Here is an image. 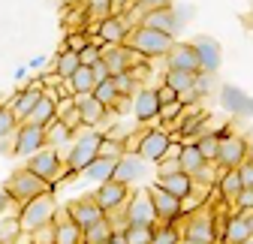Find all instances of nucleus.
<instances>
[{"label": "nucleus", "mask_w": 253, "mask_h": 244, "mask_svg": "<svg viewBox=\"0 0 253 244\" xmlns=\"http://www.w3.org/2000/svg\"><path fill=\"white\" fill-rule=\"evenodd\" d=\"M157 97H160V106H163V103H172V100H178V94H175V90H172L169 84H160V87H157Z\"/></svg>", "instance_id": "53"}, {"label": "nucleus", "mask_w": 253, "mask_h": 244, "mask_svg": "<svg viewBox=\"0 0 253 244\" xmlns=\"http://www.w3.org/2000/svg\"><path fill=\"white\" fill-rule=\"evenodd\" d=\"M139 24H145V27H154V30H163V34H169V37H175V40H178L181 27H184V18L178 15V9H175V3H172V6H163V9L142 12Z\"/></svg>", "instance_id": "15"}, {"label": "nucleus", "mask_w": 253, "mask_h": 244, "mask_svg": "<svg viewBox=\"0 0 253 244\" xmlns=\"http://www.w3.org/2000/svg\"><path fill=\"white\" fill-rule=\"evenodd\" d=\"M181 238L184 241H196V244H217V232H214V205L205 202L202 208H196L193 214H187L181 220Z\"/></svg>", "instance_id": "7"}, {"label": "nucleus", "mask_w": 253, "mask_h": 244, "mask_svg": "<svg viewBox=\"0 0 253 244\" xmlns=\"http://www.w3.org/2000/svg\"><path fill=\"white\" fill-rule=\"evenodd\" d=\"M90 73H93V79H97V81H103V79H109V76H112L103 57H100V60H93V64H90Z\"/></svg>", "instance_id": "50"}, {"label": "nucleus", "mask_w": 253, "mask_h": 244, "mask_svg": "<svg viewBox=\"0 0 253 244\" xmlns=\"http://www.w3.org/2000/svg\"><path fill=\"white\" fill-rule=\"evenodd\" d=\"M124 217H126V226H157V211H154L151 193L148 190L130 193V199L124 205Z\"/></svg>", "instance_id": "9"}, {"label": "nucleus", "mask_w": 253, "mask_h": 244, "mask_svg": "<svg viewBox=\"0 0 253 244\" xmlns=\"http://www.w3.org/2000/svg\"><path fill=\"white\" fill-rule=\"evenodd\" d=\"M217 175H220V169H217V163H211V160H205V163H202V166H199V169L193 172V181H196V184H199V187H208V190H211V187L217 184Z\"/></svg>", "instance_id": "39"}, {"label": "nucleus", "mask_w": 253, "mask_h": 244, "mask_svg": "<svg viewBox=\"0 0 253 244\" xmlns=\"http://www.w3.org/2000/svg\"><path fill=\"white\" fill-rule=\"evenodd\" d=\"M250 160H253V154H250Z\"/></svg>", "instance_id": "62"}, {"label": "nucleus", "mask_w": 253, "mask_h": 244, "mask_svg": "<svg viewBox=\"0 0 253 244\" xmlns=\"http://www.w3.org/2000/svg\"><path fill=\"white\" fill-rule=\"evenodd\" d=\"M169 148H172V133L163 124L160 127L151 124V130H145L139 139H126V151H136L145 163H154V166L169 154Z\"/></svg>", "instance_id": "3"}, {"label": "nucleus", "mask_w": 253, "mask_h": 244, "mask_svg": "<svg viewBox=\"0 0 253 244\" xmlns=\"http://www.w3.org/2000/svg\"><path fill=\"white\" fill-rule=\"evenodd\" d=\"M136 3V0H112V6H115V12H126V9H130Z\"/></svg>", "instance_id": "54"}, {"label": "nucleus", "mask_w": 253, "mask_h": 244, "mask_svg": "<svg viewBox=\"0 0 253 244\" xmlns=\"http://www.w3.org/2000/svg\"><path fill=\"white\" fill-rule=\"evenodd\" d=\"M57 118H60V121H63V124H67V127L73 130V133H79V130H84V124H82V112H79L76 106H70L67 112H60Z\"/></svg>", "instance_id": "46"}, {"label": "nucleus", "mask_w": 253, "mask_h": 244, "mask_svg": "<svg viewBox=\"0 0 253 244\" xmlns=\"http://www.w3.org/2000/svg\"><path fill=\"white\" fill-rule=\"evenodd\" d=\"M57 118V112H54V100H48L45 94H40V100H37V106L27 112V118L24 121H18V124H37V127H45L48 121H54Z\"/></svg>", "instance_id": "29"}, {"label": "nucleus", "mask_w": 253, "mask_h": 244, "mask_svg": "<svg viewBox=\"0 0 253 244\" xmlns=\"http://www.w3.org/2000/svg\"><path fill=\"white\" fill-rule=\"evenodd\" d=\"M12 208H15V205H12V199H9L6 187H0V217H3V214H9ZM15 211H18V208H15Z\"/></svg>", "instance_id": "52"}, {"label": "nucleus", "mask_w": 253, "mask_h": 244, "mask_svg": "<svg viewBox=\"0 0 253 244\" xmlns=\"http://www.w3.org/2000/svg\"><path fill=\"white\" fill-rule=\"evenodd\" d=\"M40 94H42V90H34V87H18L15 94L9 97V103H3V106H9V109H12V115H15L18 121H24V118H27V112L37 106Z\"/></svg>", "instance_id": "27"}, {"label": "nucleus", "mask_w": 253, "mask_h": 244, "mask_svg": "<svg viewBox=\"0 0 253 244\" xmlns=\"http://www.w3.org/2000/svg\"><path fill=\"white\" fill-rule=\"evenodd\" d=\"M151 244H181V229L175 223H157Z\"/></svg>", "instance_id": "36"}, {"label": "nucleus", "mask_w": 253, "mask_h": 244, "mask_svg": "<svg viewBox=\"0 0 253 244\" xmlns=\"http://www.w3.org/2000/svg\"><path fill=\"white\" fill-rule=\"evenodd\" d=\"M73 103L82 112V124L84 127H100V124H106L109 106H103L97 97H93V90H90V94H73Z\"/></svg>", "instance_id": "22"}, {"label": "nucleus", "mask_w": 253, "mask_h": 244, "mask_svg": "<svg viewBox=\"0 0 253 244\" xmlns=\"http://www.w3.org/2000/svg\"><path fill=\"white\" fill-rule=\"evenodd\" d=\"M136 24L130 21V15L126 12H112L106 18L97 21V37L103 42H126V37H130V30Z\"/></svg>", "instance_id": "17"}, {"label": "nucleus", "mask_w": 253, "mask_h": 244, "mask_svg": "<svg viewBox=\"0 0 253 244\" xmlns=\"http://www.w3.org/2000/svg\"><path fill=\"white\" fill-rule=\"evenodd\" d=\"M79 3H84V0H79Z\"/></svg>", "instance_id": "61"}, {"label": "nucleus", "mask_w": 253, "mask_h": 244, "mask_svg": "<svg viewBox=\"0 0 253 244\" xmlns=\"http://www.w3.org/2000/svg\"><path fill=\"white\" fill-rule=\"evenodd\" d=\"M217 100H220V106H223L226 115L247 121V100H250V94H247L244 87H238V84H220L217 87Z\"/></svg>", "instance_id": "21"}, {"label": "nucleus", "mask_w": 253, "mask_h": 244, "mask_svg": "<svg viewBox=\"0 0 253 244\" xmlns=\"http://www.w3.org/2000/svg\"><path fill=\"white\" fill-rule=\"evenodd\" d=\"M250 157V142H247V136H229V139H223L220 142V148H217V169H238L244 160Z\"/></svg>", "instance_id": "12"}, {"label": "nucleus", "mask_w": 253, "mask_h": 244, "mask_svg": "<svg viewBox=\"0 0 253 244\" xmlns=\"http://www.w3.org/2000/svg\"><path fill=\"white\" fill-rule=\"evenodd\" d=\"M235 133V127H232V121H226V124H220L217 130H211V136L217 139V142H223V139H229Z\"/></svg>", "instance_id": "51"}, {"label": "nucleus", "mask_w": 253, "mask_h": 244, "mask_svg": "<svg viewBox=\"0 0 253 244\" xmlns=\"http://www.w3.org/2000/svg\"><path fill=\"white\" fill-rule=\"evenodd\" d=\"M6 193H9V199H12V205L15 208H21L24 202H30V199H37L40 193H45V190H51V184L48 181H42L37 172H30L27 166H21V169H15L9 178H6Z\"/></svg>", "instance_id": "5"}, {"label": "nucleus", "mask_w": 253, "mask_h": 244, "mask_svg": "<svg viewBox=\"0 0 253 244\" xmlns=\"http://www.w3.org/2000/svg\"><path fill=\"white\" fill-rule=\"evenodd\" d=\"M15 127H18V118L12 115V109H9V106H0V142L12 139Z\"/></svg>", "instance_id": "41"}, {"label": "nucleus", "mask_w": 253, "mask_h": 244, "mask_svg": "<svg viewBox=\"0 0 253 244\" xmlns=\"http://www.w3.org/2000/svg\"><path fill=\"white\" fill-rule=\"evenodd\" d=\"M112 79H115V87H118V94H121V97H126V100H130V97L136 94V87H139V79L133 76V70L115 73Z\"/></svg>", "instance_id": "37"}, {"label": "nucleus", "mask_w": 253, "mask_h": 244, "mask_svg": "<svg viewBox=\"0 0 253 244\" xmlns=\"http://www.w3.org/2000/svg\"><path fill=\"white\" fill-rule=\"evenodd\" d=\"M232 211H253V187H241V193L232 202Z\"/></svg>", "instance_id": "47"}, {"label": "nucleus", "mask_w": 253, "mask_h": 244, "mask_svg": "<svg viewBox=\"0 0 253 244\" xmlns=\"http://www.w3.org/2000/svg\"><path fill=\"white\" fill-rule=\"evenodd\" d=\"M57 199H54V190H45L40 193L37 199H30L18 208V226L24 235H30L34 229L45 226V223H54V214H57Z\"/></svg>", "instance_id": "2"}, {"label": "nucleus", "mask_w": 253, "mask_h": 244, "mask_svg": "<svg viewBox=\"0 0 253 244\" xmlns=\"http://www.w3.org/2000/svg\"><path fill=\"white\" fill-rule=\"evenodd\" d=\"M196 145H199V151H202V157H205V160H211V163L217 160V148H220V142H217L211 133H202V136L196 139Z\"/></svg>", "instance_id": "45"}, {"label": "nucleus", "mask_w": 253, "mask_h": 244, "mask_svg": "<svg viewBox=\"0 0 253 244\" xmlns=\"http://www.w3.org/2000/svg\"><path fill=\"white\" fill-rule=\"evenodd\" d=\"M87 40H90V37L84 34V30H70V34L63 37V45H60V48H67V51H76V54H79V51L87 45Z\"/></svg>", "instance_id": "44"}, {"label": "nucleus", "mask_w": 253, "mask_h": 244, "mask_svg": "<svg viewBox=\"0 0 253 244\" xmlns=\"http://www.w3.org/2000/svg\"><path fill=\"white\" fill-rule=\"evenodd\" d=\"M18 235H21L18 214H15V217H0V244H12Z\"/></svg>", "instance_id": "42"}, {"label": "nucleus", "mask_w": 253, "mask_h": 244, "mask_svg": "<svg viewBox=\"0 0 253 244\" xmlns=\"http://www.w3.org/2000/svg\"><path fill=\"white\" fill-rule=\"evenodd\" d=\"M67 208V214H70V220L84 232L90 223H97V220H103L106 217V211L97 205V199L93 196H79V199H73L70 205H63Z\"/></svg>", "instance_id": "16"}, {"label": "nucleus", "mask_w": 253, "mask_h": 244, "mask_svg": "<svg viewBox=\"0 0 253 244\" xmlns=\"http://www.w3.org/2000/svg\"><path fill=\"white\" fill-rule=\"evenodd\" d=\"M247 142H250V154H253V127H250V133H247Z\"/></svg>", "instance_id": "59"}, {"label": "nucleus", "mask_w": 253, "mask_h": 244, "mask_svg": "<svg viewBox=\"0 0 253 244\" xmlns=\"http://www.w3.org/2000/svg\"><path fill=\"white\" fill-rule=\"evenodd\" d=\"M148 175V163L136 154V151H124V154L115 160V175L118 181H124V184H136V181H142Z\"/></svg>", "instance_id": "20"}, {"label": "nucleus", "mask_w": 253, "mask_h": 244, "mask_svg": "<svg viewBox=\"0 0 253 244\" xmlns=\"http://www.w3.org/2000/svg\"><path fill=\"white\" fill-rule=\"evenodd\" d=\"M82 6H84V18H90V21H100V18H106V15L115 12L112 0H84Z\"/></svg>", "instance_id": "38"}, {"label": "nucleus", "mask_w": 253, "mask_h": 244, "mask_svg": "<svg viewBox=\"0 0 253 244\" xmlns=\"http://www.w3.org/2000/svg\"><path fill=\"white\" fill-rule=\"evenodd\" d=\"M175 0H136V9L139 12H151V9H163V6H172Z\"/></svg>", "instance_id": "48"}, {"label": "nucleus", "mask_w": 253, "mask_h": 244, "mask_svg": "<svg viewBox=\"0 0 253 244\" xmlns=\"http://www.w3.org/2000/svg\"><path fill=\"white\" fill-rule=\"evenodd\" d=\"M130 109H133V118L136 124H157L160 118V97H157V87H136V94L130 97Z\"/></svg>", "instance_id": "11"}, {"label": "nucleus", "mask_w": 253, "mask_h": 244, "mask_svg": "<svg viewBox=\"0 0 253 244\" xmlns=\"http://www.w3.org/2000/svg\"><path fill=\"white\" fill-rule=\"evenodd\" d=\"M12 76H15V81H27V76H30V67H27V64H24V67H15V73H12Z\"/></svg>", "instance_id": "55"}, {"label": "nucleus", "mask_w": 253, "mask_h": 244, "mask_svg": "<svg viewBox=\"0 0 253 244\" xmlns=\"http://www.w3.org/2000/svg\"><path fill=\"white\" fill-rule=\"evenodd\" d=\"M181 244H196V241H184V238H181Z\"/></svg>", "instance_id": "60"}, {"label": "nucleus", "mask_w": 253, "mask_h": 244, "mask_svg": "<svg viewBox=\"0 0 253 244\" xmlns=\"http://www.w3.org/2000/svg\"><path fill=\"white\" fill-rule=\"evenodd\" d=\"M193 76L196 73H184V70H166L163 73V84H169L175 94H184V90L193 87Z\"/></svg>", "instance_id": "34"}, {"label": "nucleus", "mask_w": 253, "mask_h": 244, "mask_svg": "<svg viewBox=\"0 0 253 244\" xmlns=\"http://www.w3.org/2000/svg\"><path fill=\"white\" fill-rule=\"evenodd\" d=\"M154 184L163 187V190H169V193L178 196V199H184L190 190L196 187V181H193V175H187V172H172V175H157Z\"/></svg>", "instance_id": "25"}, {"label": "nucleus", "mask_w": 253, "mask_h": 244, "mask_svg": "<svg viewBox=\"0 0 253 244\" xmlns=\"http://www.w3.org/2000/svg\"><path fill=\"white\" fill-rule=\"evenodd\" d=\"M73 136H76V133L63 124L60 118H54V121H48V124H45V145H48V148H57V151H60L63 145L73 142Z\"/></svg>", "instance_id": "30"}, {"label": "nucleus", "mask_w": 253, "mask_h": 244, "mask_svg": "<svg viewBox=\"0 0 253 244\" xmlns=\"http://www.w3.org/2000/svg\"><path fill=\"white\" fill-rule=\"evenodd\" d=\"M67 81L73 84V94H90L93 84H97V79H93L90 67H84V64H79V67H76V73H73Z\"/></svg>", "instance_id": "32"}, {"label": "nucleus", "mask_w": 253, "mask_h": 244, "mask_svg": "<svg viewBox=\"0 0 253 244\" xmlns=\"http://www.w3.org/2000/svg\"><path fill=\"white\" fill-rule=\"evenodd\" d=\"M109 244H126V235H124V229H115V232H112V238H109Z\"/></svg>", "instance_id": "57"}, {"label": "nucleus", "mask_w": 253, "mask_h": 244, "mask_svg": "<svg viewBox=\"0 0 253 244\" xmlns=\"http://www.w3.org/2000/svg\"><path fill=\"white\" fill-rule=\"evenodd\" d=\"M148 193H151V202H154V211H157V223H175V226H181V220H184V214H181V199L172 196L163 187H157V184Z\"/></svg>", "instance_id": "14"}, {"label": "nucleus", "mask_w": 253, "mask_h": 244, "mask_svg": "<svg viewBox=\"0 0 253 244\" xmlns=\"http://www.w3.org/2000/svg\"><path fill=\"white\" fill-rule=\"evenodd\" d=\"M217 87H220V84H217V73H202V70H199V73L193 76V90L199 94V100L208 97L211 90H217Z\"/></svg>", "instance_id": "40"}, {"label": "nucleus", "mask_w": 253, "mask_h": 244, "mask_svg": "<svg viewBox=\"0 0 253 244\" xmlns=\"http://www.w3.org/2000/svg\"><path fill=\"white\" fill-rule=\"evenodd\" d=\"M100 142H103V133L97 127H84L73 136V142L67 145V151H63V166H67V175L70 181L100 154Z\"/></svg>", "instance_id": "1"}, {"label": "nucleus", "mask_w": 253, "mask_h": 244, "mask_svg": "<svg viewBox=\"0 0 253 244\" xmlns=\"http://www.w3.org/2000/svg\"><path fill=\"white\" fill-rule=\"evenodd\" d=\"M247 121H253V94H250V100H247Z\"/></svg>", "instance_id": "58"}, {"label": "nucleus", "mask_w": 253, "mask_h": 244, "mask_svg": "<svg viewBox=\"0 0 253 244\" xmlns=\"http://www.w3.org/2000/svg\"><path fill=\"white\" fill-rule=\"evenodd\" d=\"M30 172H37L42 181H48L51 190H57V184H67L70 175H67V166H63V154L57 148H40L37 154H30L27 163H24Z\"/></svg>", "instance_id": "4"}, {"label": "nucleus", "mask_w": 253, "mask_h": 244, "mask_svg": "<svg viewBox=\"0 0 253 244\" xmlns=\"http://www.w3.org/2000/svg\"><path fill=\"white\" fill-rule=\"evenodd\" d=\"M90 196L97 199V205L109 214V211L126 205V199H130V184H124V181H118V178H109V181H103V184H97V190H93Z\"/></svg>", "instance_id": "13"}, {"label": "nucleus", "mask_w": 253, "mask_h": 244, "mask_svg": "<svg viewBox=\"0 0 253 244\" xmlns=\"http://www.w3.org/2000/svg\"><path fill=\"white\" fill-rule=\"evenodd\" d=\"M238 175H241V184H244V187H253V160H250V157L238 166Z\"/></svg>", "instance_id": "49"}, {"label": "nucleus", "mask_w": 253, "mask_h": 244, "mask_svg": "<svg viewBox=\"0 0 253 244\" xmlns=\"http://www.w3.org/2000/svg\"><path fill=\"white\" fill-rule=\"evenodd\" d=\"M93 97H97L103 106H109V109H115V103L121 100V94H118V87H115V79L109 76V79H103V81H97L93 84Z\"/></svg>", "instance_id": "35"}, {"label": "nucleus", "mask_w": 253, "mask_h": 244, "mask_svg": "<svg viewBox=\"0 0 253 244\" xmlns=\"http://www.w3.org/2000/svg\"><path fill=\"white\" fill-rule=\"evenodd\" d=\"M40 148H45V127H37V124H18L15 133H12V154L27 160L30 154H37Z\"/></svg>", "instance_id": "10"}, {"label": "nucleus", "mask_w": 253, "mask_h": 244, "mask_svg": "<svg viewBox=\"0 0 253 244\" xmlns=\"http://www.w3.org/2000/svg\"><path fill=\"white\" fill-rule=\"evenodd\" d=\"M178 163H181V169H184L187 175H193V172L205 163V157H202L196 139H184V142H181V148H178Z\"/></svg>", "instance_id": "28"}, {"label": "nucleus", "mask_w": 253, "mask_h": 244, "mask_svg": "<svg viewBox=\"0 0 253 244\" xmlns=\"http://www.w3.org/2000/svg\"><path fill=\"white\" fill-rule=\"evenodd\" d=\"M193 48H196V57H199V70L202 73H217L223 67V48L214 37H196L193 40Z\"/></svg>", "instance_id": "19"}, {"label": "nucleus", "mask_w": 253, "mask_h": 244, "mask_svg": "<svg viewBox=\"0 0 253 244\" xmlns=\"http://www.w3.org/2000/svg\"><path fill=\"white\" fill-rule=\"evenodd\" d=\"M76 67H79V54L60 48V51L54 54V70H51V73H57L60 79H70V76L76 73Z\"/></svg>", "instance_id": "33"}, {"label": "nucleus", "mask_w": 253, "mask_h": 244, "mask_svg": "<svg viewBox=\"0 0 253 244\" xmlns=\"http://www.w3.org/2000/svg\"><path fill=\"white\" fill-rule=\"evenodd\" d=\"M241 187H244V184H241L238 169H220L217 184H214V193H217V199H220V202L232 208V202H235V196L241 193Z\"/></svg>", "instance_id": "23"}, {"label": "nucleus", "mask_w": 253, "mask_h": 244, "mask_svg": "<svg viewBox=\"0 0 253 244\" xmlns=\"http://www.w3.org/2000/svg\"><path fill=\"white\" fill-rule=\"evenodd\" d=\"M166 60V70H184V73H199V57L193 42H172V48L163 54Z\"/></svg>", "instance_id": "18"}, {"label": "nucleus", "mask_w": 253, "mask_h": 244, "mask_svg": "<svg viewBox=\"0 0 253 244\" xmlns=\"http://www.w3.org/2000/svg\"><path fill=\"white\" fill-rule=\"evenodd\" d=\"M112 232H115L112 220H109V217H103V220L90 223V226H87V229L82 232V244H109Z\"/></svg>", "instance_id": "31"}, {"label": "nucleus", "mask_w": 253, "mask_h": 244, "mask_svg": "<svg viewBox=\"0 0 253 244\" xmlns=\"http://www.w3.org/2000/svg\"><path fill=\"white\" fill-rule=\"evenodd\" d=\"M84 181H90V184H103V181H109L112 175H115V160L112 157H103V154H97L82 172H79Z\"/></svg>", "instance_id": "26"}, {"label": "nucleus", "mask_w": 253, "mask_h": 244, "mask_svg": "<svg viewBox=\"0 0 253 244\" xmlns=\"http://www.w3.org/2000/svg\"><path fill=\"white\" fill-rule=\"evenodd\" d=\"M27 67H30V70H42V67H45V57H42V54L30 57V60H27Z\"/></svg>", "instance_id": "56"}, {"label": "nucleus", "mask_w": 253, "mask_h": 244, "mask_svg": "<svg viewBox=\"0 0 253 244\" xmlns=\"http://www.w3.org/2000/svg\"><path fill=\"white\" fill-rule=\"evenodd\" d=\"M126 244H151L154 238V226H124Z\"/></svg>", "instance_id": "43"}, {"label": "nucleus", "mask_w": 253, "mask_h": 244, "mask_svg": "<svg viewBox=\"0 0 253 244\" xmlns=\"http://www.w3.org/2000/svg\"><path fill=\"white\" fill-rule=\"evenodd\" d=\"M54 244H82V229L70 220L67 208H57L54 214Z\"/></svg>", "instance_id": "24"}, {"label": "nucleus", "mask_w": 253, "mask_h": 244, "mask_svg": "<svg viewBox=\"0 0 253 244\" xmlns=\"http://www.w3.org/2000/svg\"><path fill=\"white\" fill-rule=\"evenodd\" d=\"M100 57L106 60V67H109L112 76H115V73H124V70H136V67L145 64V57H142L136 48H130L126 42H103Z\"/></svg>", "instance_id": "8"}, {"label": "nucleus", "mask_w": 253, "mask_h": 244, "mask_svg": "<svg viewBox=\"0 0 253 244\" xmlns=\"http://www.w3.org/2000/svg\"><path fill=\"white\" fill-rule=\"evenodd\" d=\"M175 37L163 34V30H154V27H145V24H136L126 37V45L136 48L145 60H154V57H163L169 48H172Z\"/></svg>", "instance_id": "6"}]
</instances>
